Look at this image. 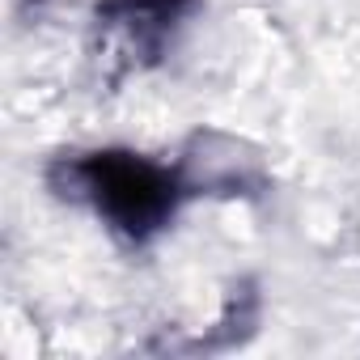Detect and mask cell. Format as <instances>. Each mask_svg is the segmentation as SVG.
Wrapping results in <instances>:
<instances>
[{
    "label": "cell",
    "mask_w": 360,
    "mask_h": 360,
    "mask_svg": "<svg viewBox=\"0 0 360 360\" xmlns=\"http://www.w3.org/2000/svg\"><path fill=\"white\" fill-rule=\"evenodd\" d=\"M77 174H81L94 208L115 229H127L131 238L157 229L174 208L169 174L153 161L131 157V153H98V157L81 161Z\"/></svg>",
    "instance_id": "1"
}]
</instances>
